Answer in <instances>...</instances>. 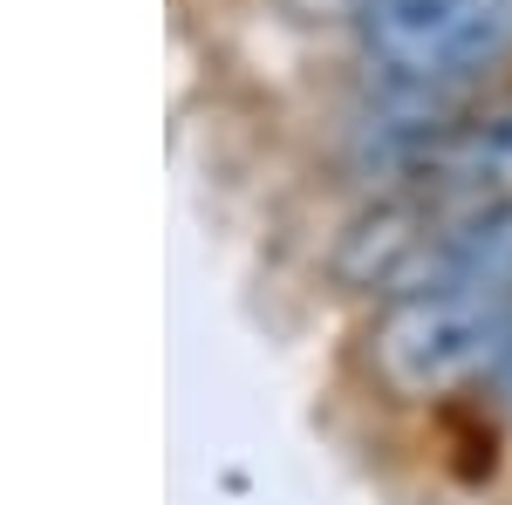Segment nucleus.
Returning <instances> with one entry per match:
<instances>
[{
    "label": "nucleus",
    "mask_w": 512,
    "mask_h": 505,
    "mask_svg": "<svg viewBox=\"0 0 512 505\" xmlns=\"http://www.w3.org/2000/svg\"><path fill=\"white\" fill-rule=\"evenodd\" d=\"M410 178H417V198L444 219L512 212V110L437 130L424 157L410 164Z\"/></svg>",
    "instance_id": "7ed1b4c3"
},
{
    "label": "nucleus",
    "mask_w": 512,
    "mask_h": 505,
    "mask_svg": "<svg viewBox=\"0 0 512 505\" xmlns=\"http://www.w3.org/2000/svg\"><path fill=\"white\" fill-rule=\"evenodd\" d=\"M512 342V212L458 219L417 287L390 294L369 362L396 396H451Z\"/></svg>",
    "instance_id": "f257e3e1"
},
{
    "label": "nucleus",
    "mask_w": 512,
    "mask_h": 505,
    "mask_svg": "<svg viewBox=\"0 0 512 505\" xmlns=\"http://www.w3.org/2000/svg\"><path fill=\"white\" fill-rule=\"evenodd\" d=\"M499 389L512 396V342H506V355H499Z\"/></svg>",
    "instance_id": "20e7f679"
},
{
    "label": "nucleus",
    "mask_w": 512,
    "mask_h": 505,
    "mask_svg": "<svg viewBox=\"0 0 512 505\" xmlns=\"http://www.w3.org/2000/svg\"><path fill=\"white\" fill-rule=\"evenodd\" d=\"M355 21L396 89H451L512 55V0H362Z\"/></svg>",
    "instance_id": "f03ea898"
}]
</instances>
